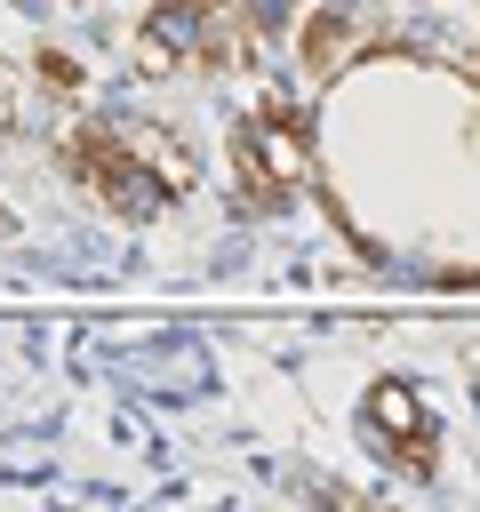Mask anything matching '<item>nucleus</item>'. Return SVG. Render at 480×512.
<instances>
[{
  "label": "nucleus",
  "mask_w": 480,
  "mask_h": 512,
  "mask_svg": "<svg viewBox=\"0 0 480 512\" xmlns=\"http://www.w3.org/2000/svg\"><path fill=\"white\" fill-rule=\"evenodd\" d=\"M56 160H64V176L80 184V192H96L112 216H128V224H152L168 200H176V184L160 176V160L136 144V128H64L56 136Z\"/></svg>",
  "instance_id": "nucleus-1"
},
{
  "label": "nucleus",
  "mask_w": 480,
  "mask_h": 512,
  "mask_svg": "<svg viewBox=\"0 0 480 512\" xmlns=\"http://www.w3.org/2000/svg\"><path fill=\"white\" fill-rule=\"evenodd\" d=\"M392 32H376L368 16H360V0H320L312 16H304V32H296V64H304V80H336L344 64H360L368 48H384Z\"/></svg>",
  "instance_id": "nucleus-2"
},
{
  "label": "nucleus",
  "mask_w": 480,
  "mask_h": 512,
  "mask_svg": "<svg viewBox=\"0 0 480 512\" xmlns=\"http://www.w3.org/2000/svg\"><path fill=\"white\" fill-rule=\"evenodd\" d=\"M360 424L392 448V440H424V432H432V408H424V392H416V384L376 376V384H368V400H360Z\"/></svg>",
  "instance_id": "nucleus-3"
},
{
  "label": "nucleus",
  "mask_w": 480,
  "mask_h": 512,
  "mask_svg": "<svg viewBox=\"0 0 480 512\" xmlns=\"http://www.w3.org/2000/svg\"><path fill=\"white\" fill-rule=\"evenodd\" d=\"M136 144H144V152H152V160H160V176H168V184H176V192H184V184H192V176H200V152H192V144H184V136H176V128H136Z\"/></svg>",
  "instance_id": "nucleus-4"
},
{
  "label": "nucleus",
  "mask_w": 480,
  "mask_h": 512,
  "mask_svg": "<svg viewBox=\"0 0 480 512\" xmlns=\"http://www.w3.org/2000/svg\"><path fill=\"white\" fill-rule=\"evenodd\" d=\"M32 80L56 88V96H72V88H80V64H72L64 48H40V56H32Z\"/></svg>",
  "instance_id": "nucleus-5"
},
{
  "label": "nucleus",
  "mask_w": 480,
  "mask_h": 512,
  "mask_svg": "<svg viewBox=\"0 0 480 512\" xmlns=\"http://www.w3.org/2000/svg\"><path fill=\"white\" fill-rule=\"evenodd\" d=\"M240 16L256 24V40H272V32H280V24L296 16V0H240Z\"/></svg>",
  "instance_id": "nucleus-6"
},
{
  "label": "nucleus",
  "mask_w": 480,
  "mask_h": 512,
  "mask_svg": "<svg viewBox=\"0 0 480 512\" xmlns=\"http://www.w3.org/2000/svg\"><path fill=\"white\" fill-rule=\"evenodd\" d=\"M8 128H16V80L0 72V136H8Z\"/></svg>",
  "instance_id": "nucleus-7"
}]
</instances>
